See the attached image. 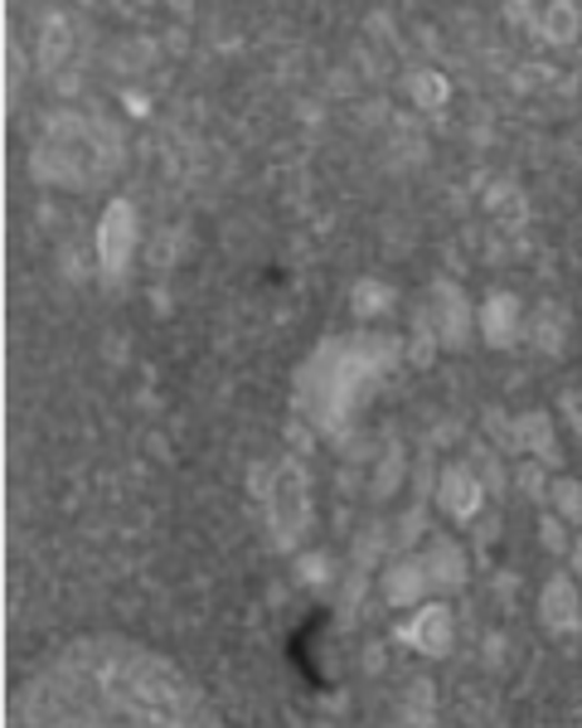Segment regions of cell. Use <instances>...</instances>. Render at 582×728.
I'll return each instance as SVG.
<instances>
[{
	"mask_svg": "<svg viewBox=\"0 0 582 728\" xmlns=\"http://www.w3.org/2000/svg\"><path fill=\"white\" fill-rule=\"evenodd\" d=\"M10 728H214L200 685L131 637H78L16 685Z\"/></svg>",
	"mask_w": 582,
	"mask_h": 728,
	"instance_id": "obj_1",
	"label": "cell"
}]
</instances>
